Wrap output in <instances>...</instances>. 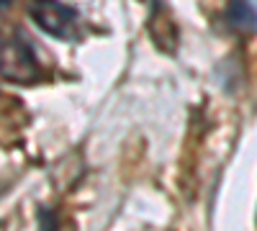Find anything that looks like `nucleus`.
I'll return each instance as SVG.
<instances>
[{
  "label": "nucleus",
  "instance_id": "nucleus-1",
  "mask_svg": "<svg viewBox=\"0 0 257 231\" xmlns=\"http://www.w3.org/2000/svg\"><path fill=\"white\" fill-rule=\"evenodd\" d=\"M41 75L34 52L21 39H8L0 44V77L13 85H31Z\"/></svg>",
  "mask_w": 257,
  "mask_h": 231
},
{
  "label": "nucleus",
  "instance_id": "nucleus-2",
  "mask_svg": "<svg viewBox=\"0 0 257 231\" xmlns=\"http://www.w3.org/2000/svg\"><path fill=\"white\" fill-rule=\"evenodd\" d=\"M29 11H31L34 24L44 34L57 36V39L67 36L75 29V21H77L75 11L70 6L59 3V0H34Z\"/></svg>",
  "mask_w": 257,
  "mask_h": 231
},
{
  "label": "nucleus",
  "instance_id": "nucleus-3",
  "mask_svg": "<svg viewBox=\"0 0 257 231\" xmlns=\"http://www.w3.org/2000/svg\"><path fill=\"white\" fill-rule=\"evenodd\" d=\"M8 8H11V0H0V16H3Z\"/></svg>",
  "mask_w": 257,
  "mask_h": 231
},
{
  "label": "nucleus",
  "instance_id": "nucleus-4",
  "mask_svg": "<svg viewBox=\"0 0 257 231\" xmlns=\"http://www.w3.org/2000/svg\"><path fill=\"white\" fill-rule=\"evenodd\" d=\"M0 44H3V41H0Z\"/></svg>",
  "mask_w": 257,
  "mask_h": 231
}]
</instances>
